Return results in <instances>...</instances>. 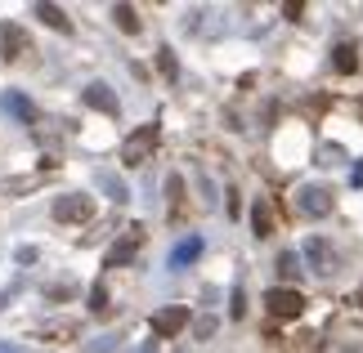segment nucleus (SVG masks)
<instances>
[{
  "label": "nucleus",
  "mask_w": 363,
  "mask_h": 353,
  "mask_svg": "<svg viewBox=\"0 0 363 353\" xmlns=\"http://www.w3.org/2000/svg\"><path fill=\"white\" fill-rule=\"evenodd\" d=\"M139 242H144V228H125V237L108 250V268H121V264H130L139 255Z\"/></svg>",
  "instance_id": "1a4fd4ad"
},
{
  "label": "nucleus",
  "mask_w": 363,
  "mask_h": 353,
  "mask_svg": "<svg viewBox=\"0 0 363 353\" xmlns=\"http://www.w3.org/2000/svg\"><path fill=\"white\" fill-rule=\"evenodd\" d=\"M90 308H94V313H108V291H104V287L90 291Z\"/></svg>",
  "instance_id": "a211bd4d"
},
{
  "label": "nucleus",
  "mask_w": 363,
  "mask_h": 353,
  "mask_svg": "<svg viewBox=\"0 0 363 353\" xmlns=\"http://www.w3.org/2000/svg\"><path fill=\"white\" fill-rule=\"evenodd\" d=\"M27 54V32L18 23H0V59L13 63V59H23Z\"/></svg>",
  "instance_id": "423d86ee"
},
{
  "label": "nucleus",
  "mask_w": 363,
  "mask_h": 353,
  "mask_svg": "<svg viewBox=\"0 0 363 353\" xmlns=\"http://www.w3.org/2000/svg\"><path fill=\"white\" fill-rule=\"evenodd\" d=\"M296 210H301V215H310V219H323L328 210H332V192L323 188V183H305V188L296 192Z\"/></svg>",
  "instance_id": "20e7f679"
},
{
  "label": "nucleus",
  "mask_w": 363,
  "mask_h": 353,
  "mask_svg": "<svg viewBox=\"0 0 363 353\" xmlns=\"http://www.w3.org/2000/svg\"><path fill=\"white\" fill-rule=\"evenodd\" d=\"M113 18H117L121 32H139V13H135L130 5H113Z\"/></svg>",
  "instance_id": "dca6fc26"
},
{
  "label": "nucleus",
  "mask_w": 363,
  "mask_h": 353,
  "mask_svg": "<svg viewBox=\"0 0 363 353\" xmlns=\"http://www.w3.org/2000/svg\"><path fill=\"white\" fill-rule=\"evenodd\" d=\"M202 255V237H184L175 250H171V268H184V264H193Z\"/></svg>",
  "instance_id": "f8f14e48"
},
{
  "label": "nucleus",
  "mask_w": 363,
  "mask_h": 353,
  "mask_svg": "<svg viewBox=\"0 0 363 353\" xmlns=\"http://www.w3.org/2000/svg\"><path fill=\"white\" fill-rule=\"evenodd\" d=\"M211 331H216V318H198V335H202V340H206Z\"/></svg>",
  "instance_id": "4be33fe9"
},
{
  "label": "nucleus",
  "mask_w": 363,
  "mask_h": 353,
  "mask_svg": "<svg viewBox=\"0 0 363 353\" xmlns=\"http://www.w3.org/2000/svg\"><path fill=\"white\" fill-rule=\"evenodd\" d=\"M157 144H162V130H157V121H148V125H139V130L121 144V161L125 166H144L152 152H157Z\"/></svg>",
  "instance_id": "f257e3e1"
},
{
  "label": "nucleus",
  "mask_w": 363,
  "mask_h": 353,
  "mask_svg": "<svg viewBox=\"0 0 363 353\" xmlns=\"http://www.w3.org/2000/svg\"><path fill=\"white\" fill-rule=\"evenodd\" d=\"M283 13H287V18H301V13H305V5H301V0H287V5H283Z\"/></svg>",
  "instance_id": "412c9836"
},
{
  "label": "nucleus",
  "mask_w": 363,
  "mask_h": 353,
  "mask_svg": "<svg viewBox=\"0 0 363 353\" xmlns=\"http://www.w3.org/2000/svg\"><path fill=\"white\" fill-rule=\"evenodd\" d=\"M278 277H287V282H296L301 277V255H296V250H283V255H278Z\"/></svg>",
  "instance_id": "2eb2a0df"
},
{
  "label": "nucleus",
  "mask_w": 363,
  "mask_h": 353,
  "mask_svg": "<svg viewBox=\"0 0 363 353\" xmlns=\"http://www.w3.org/2000/svg\"><path fill=\"white\" fill-rule=\"evenodd\" d=\"M251 228H256V237H269V233H274V210H269V202H264V197L251 206Z\"/></svg>",
  "instance_id": "ddd939ff"
},
{
  "label": "nucleus",
  "mask_w": 363,
  "mask_h": 353,
  "mask_svg": "<svg viewBox=\"0 0 363 353\" xmlns=\"http://www.w3.org/2000/svg\"><path fill=\"white\" fill-rule=\"evenodd\" d=\"M229 313H233V318H242V313H247V295H242V287L233 291V304H229Z\"/></svg>",
  "instance_id": "6ab92c4d"
},
{
  "label": "nucleus",
  "mask_w": 363,
  "mask_h": 353,
  "mask_svg": "<svg viewBox=\"0 0 363 353\" xmlns=\"http://www.w3.org/2000/svg\"><path fill=\"white\" fill-rule=\"evenodd\" d=\"M99 183H104V188H108V197H113V202H117V206L125 202V197H130V192H125V183H121L117 175H108V170L99 175Z\"/></svg>",
  "instance_id": "f3484780"
},
{
  "label": "nucleus",
  "mask_w": 363,
  "mask_h": 353,
  "mask_svg": "<svg viewBox=\"0 0 363 353\" xmlns=\"http://www.w3.org/2000/svg\"><path fill=\"white\" fill-rule=\"evenodd\" d=\"M359 304H363V291H359Z\"/></svg>",
  "instance_id": "5701e85b"
},
{
  "label": "nucleus",
  "mask_w": 363,
  "mask_h": 353,
  "mask_svg": "<svg viewBox=\"0 0 363 353\" xmlns=\"http://www.w3.org/2000/svg\"><path fill=\"white\" fill-rule=\"evenodd\" d=\"M189 327V308L184 304H171V308H157L152 313V335H162V340H171Z\"/></svg>",
  "instance_id": "39448f33"
},
{
  "label": "nucleus",
  "mask_w": 363,
  "mask_h": 353,
  "mask_svg": "<svg viewBox=\"0 0 363 353\" xmlns=\"http://www.w3.org/2000/svg\"><path fill=\"white\" fill-rule=\"evenodd\" d=\"M157 63H162V72H166V76H175V54H171V50H162V59H157Z\"/></svg>",
  "instance_id": "aec40b11"
},
{
  "label": "nucleus",
  "mask_w": 363,
  "mask_h": 353,
  "mask_svg": "<svg viewBox=\"0 0 363 353\" xmlns=\"http://www.w3.org/2000/svg\"><path fill=\"white\" fill-rule=\"evenodd\" d=\"M90 215H94V202L86 192H67V197L54 202V219H59V224H86Z\"/></svg>",
  "instance_id": "7ed1b4c3"
},
{
  "label": "nucleus",
  "mask_w": 363,
  "mask_h": 353,
  "mask_svg": "<svg viewBox=\"0 0 363 353\" xmlns=\"http://www.w3.org/2000/svg\"><path fill=\"white\" fill-rule=\"evenodd\" d=\"M305 260H310L314 273H337V250H332L323 237H310V242H305Z\"/></svg>",
  "instance_id": "6e6552de"
},
{
  "label": "nucleus",
  "mask_w": 363,
  "mask_h": 353,
  "mask_svg": "<svg viewBox=\"0 0 363 353\" xmlns=\"http://www.w3.org/2000/svg\"><path fill=\"white\" fill-rule=\"evenodd\" d=\"M0 112H5V117H13L18 125H32V121H36V108H32V98H27V94H18V90H5V94H0Z\"/></svg>",
  "instance_id": "0eeeda50"
},
{
  "label": "nucleus",
  "mask_w": 363,
  "mask_h": 353,
  "mask_svg": "<svg viewBox=\"0 0 363 353\" xmlns=\"http://www.w3.org/2000/svg\"><path fill=\"white\" fill-rule=\"evenodd\" d=\"M332 67H337V72H354V67H359V50L354 45H337V50H332Z\"/></svg>",
  "instance_id": "4468645a"
},
{
  "label": "nucleus",
  "mask_w": 363,
  "mask_h": 353,
  "mask_svg": "<svg viewBox=\"0 0 363 353\" xmlns=\"http://www.w3.org/2000/svg\"><path fill=\"white\" fill-rule=\"evenodd\" d=\"M36 18L45 23V27H54V32H63V36L72 32V23H67V13L59 5H45V0H40V5H36Z\"/></svg>",
  "instance_id": "9b49d317"
},
{
  "label": "nucleus",
  "mask_w": 363,
  "mask_h": 353,
  "mask_svg": "<svg viewBox=\"0 0 363 353\" xmlns=\"http://www.w3.org/2000/svg\"><path fill=\"white\" fill-rule=\"evenodd\" d=\"M264 308H269L274 318H301L305 313V295L296 287H274V291H264Z\"/></svg>",
  "instance_id": "f03ea898"
},
{
  "label": "nucleus",
  "mask_w": 363,
  "mask_h": 353,
  "mask_svg": "<svg viewBox=\"0 0 363 353\" xmlns=\"http://www.w3.org/2000/svg\"><path fill=\"white\" fill-rule=\"evenodd\" d=\"M81 98H86L90 108H99V112H108V117H117V94L104 86V81H94V86H86L81 90Z\"/></svg>",
  "instance_id": "9d476101"
}]
</instances>
